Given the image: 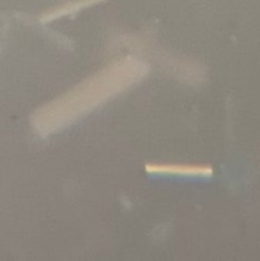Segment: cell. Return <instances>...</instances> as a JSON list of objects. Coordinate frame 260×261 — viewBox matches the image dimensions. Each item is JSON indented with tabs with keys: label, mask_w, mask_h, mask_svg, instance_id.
<instances>
[{
	"label": "cell",
	"mask_w": 260,
	"mask_h": 261,
	"mask_svg": "<svg viewBox=\"0 0 260 261\" xmlns=\"http://www.w3.org/2000/svg\"><path fill=\"white\" fill-rule=\"evenodd\" d=\"M146 73L147 66L135 58H124L104 67L67 93L40 109L34 116L37 130L48 133L69 124L115 93L136 83Z\"/></svg>",
	"instance_id": "1"
},
{
	"label": "cell",
	"mask_w": 260,
	"mask_h": 261,
	"mask_svg": "<svg viewBox=\"0 0 260 261\" xmlns=\"http://www.w3.org/2000/svg\"><path fill=\"white\" fill-rule=\"evenodd\" d=\"M147 171L156 174L182 176V177H210L213 168L208 165H192V164H152L147 165Z\"/></svg>",
	"instance_id": "2"
},
{
	"label": "cell",
	"mask_w": 260,
	"mask_h": 261,
	"mask_svg": "<svg viewBox=\"0 0 260 261\" xmlns=\"http://www.w3.org/2000/svg\"><path fill=\"white\" fill-rule=\"evenodd\" d=\"M98 0H72V2H67L64 5H60L58 8L49 11L46 15H44V20H51V18H57V17H61V15H67L83 6H89L92 3H97Z\"/></svg>",
	"instance_id": "3"
}]
</instances>
